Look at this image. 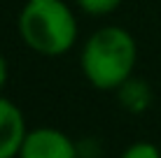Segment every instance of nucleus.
I'll return each mask as SVG.
<instances>
[{
	"instance_id": "obj_1",
	"label": "nucleus",
	"mask_w": 161,
	"mask_h": 158,
	"mask_svg": "<svg viewBox=\"0 0 161 158\" xmlns=\"http://www.w3.org/2000/svg\"><path fill=\"white\" fill-rule=\"evenodd\" d=\"M82 72L93 89L117 91L133 77L138 44L121 26H103L89 35L82 49Z\"/></svg>"
},
{
	"instance_id": "obj_2",
	"label": "nucleus",
	"mask_w": 161,
	"mask_h": 158,
	"mask_svg": "<svg viewBox=\"0 0 161 158\" xmlns=\"http://www.w3.org/2000/svg\"><path fill=\"white\" fill-rule=\"evenodd\" d=\"M77 19L63 0H26L19 35L31 51L47 58L68 54L77 42Z\"/></svg>"
},
{
	"instance_id": "obj_4",
	"label": "nucleus",
	"mask_w": 161,
	"mask_h": 158,
	"mask_svg": "<svg viewBox=\"0 0 161 158\" xmlns=\"http://www.w3.org/2000/svg\"><path fill=\"white\" fill-rule=\"evenodd\" d=\"M26 135L28 128L21 110L0 95V158H19Z\"/></svg>"
},
{
	"instance_id": "obj_5",
	"label": "nucleus",
	"mask_w": 161,
	"mask_h": 158,
	"mask_svg": "<svg viewBox=\"0 0 161 158\" xmlns=\"http://www.w3.org/2000/svg\"><path fill=\"white\" fill-rule=\"evenodd\" d=\"M119 100L121 105L126 107L129 112H145L149 100H152V91L145 81H138V79H129L124 86H119Z\"/></svg>"
},
{
	"instance_id": "obj_6",
	"label": "nucleus",
	"mask_w": 161,
	"mask_h": 158,
	"mask_svg": "<svg viewBox=\"0 0 161 158\" xmlns=\"http://www.w3.org/2000/svg\"><path fill=\"white\" fill-rule=\"evenodd\" d=\"M77 5H80L82 12H86L91 16H105V14L114 12L121 5V0H77Z\"/></svg>"
},
{
	"instance_id": "obj_7",
	"label": "nucleus",
	"mask_w": 161,
	"mask_h": 158,
	"mask_svg": "<svg viewBox=\"0 0 161 158\" xmlns=\"http://www.w3.org/2000/svg\"><path fill=\"white\" fill-rule=\"evenodd\" d=\"M121 158H161V151L152 142H133L121 154Z\"/></svg>"
},
{
	"instance_id": "obj_3",
	"label": "nucleus",
	"mask_w": 161,
	"mask_h": 158,
	"mask_svg": "<svg viewBox=\"0 0 161 158\" xmlns=\"http://www.w3.org/2000/svg\"><path fill=\"white\" fill-rule=\"evenodd\" d=\"M19 158H80V146L58 128H33L24 140Z\"/></svg>"
},
{
	"instance_id": "obj_8",
	"label": "nucleus",
	"mask_w": 161,
	"mask_h": 158,
	"mask_svg": "<svg viewBox=\"0 0 161 158\" xmlns=\"http://www.w3.org/2000/svg\"><path fill=\"white\" fill-rule=\"evenodd\" d=\"M7 77H9V68H7V58L0 54V91L5 89V84H7Z\"/></svg>"
}]
</instances>
